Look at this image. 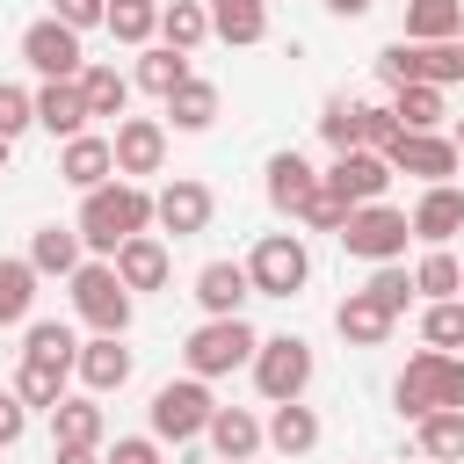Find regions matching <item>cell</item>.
Segmentation results:
<instances>
[{
	"label": "cell",
	"instance_id": "f5cc1de1",
	"mask_svg": "<svg viewBox=\"0 0 464 464\" xmlns=\"http://www.w3.org/2000/svg\"><path fill=\"white\" fill-rule=\"evenodd\" d=\"M218 464H254V457H218Z\"/></svg>",
	"mask_w": 464,
	"mask_h": 464
},
{
	"label": "cell",
	"instance_id": "f1b7e54d",
	"mask_svg": "<svg viewBox=\"0 0 464 464\" xmlns=\"http://www.w3.org/2000/svg\"><path fill=\"white\" fill-rule=\"evenodd\" d=\"M29 312H36V261L7 254L0 261V326H29Z\"/></svg>",
	"mask_w": 464,
	"mask_h": 464
},
{
	"label": "cell",
	"instance_id": "44dd1931",
	"mask_svg": "<svg viewBox=\"0 0 464 464\" xmlns=\"http://www.w3.org/2000/svg\"><path fill=\"white\" fill-rule=\"evenodd\" d=\"M102 435H109V413L94 406V392L51 406V450H102Z\"/></svg>",
	"mask_w": 464,
	"mask_h": 464
},
{
	"label": "cell",
	"instance_id": "9a60e30c",
	"mask_svg": "<svg viewBox=\"0 0 464 464\" xmlns=\"http://www.w3.org/2000/svg\"><path fill=\"white\" fill-rule=\"evenodd\" d=\"M246 297H254L246 261H203V268H196V304H203V319H239Z\"/></svg>",
	"mask_w": 464,
	"mask_h": 464
},
{
	"label": "cell",
	"instance_id": "ba28073f",
	"mask_svg": "<svg viewBox=\"0 0 464 464\" xmlns=\"http://www.w3.org/2000/svg\"><path fill=\"white\" fill-rule=\"evenodd\" d=\"M377 72H384L392 87H406V80L450 87V80H464V44H457V36H450V44H413V36H399V44L377 51Z\"/></svg>",
	"mask_w": 464,
	"mask_h": 464
},
{
	"label": "cell",
	"instance_id": "7a4b0ae2",
	"mask_svg": "<svg viewBox=\"0 0 464 464\" xmlns=\"http://www.w3.org/2000/svg\"><path fill=\"white\" fill-rule=\"evenodd\" d=\"M392 406H399L406 420H420V413H435V406H464V355H450V348H420V355L399 370Z\"/></svg>",
	"mask_w": 464,
	"mask_h": 464
},
{
	"label": "cell",
	"instance_id": "7dc6e473",
	"mask_svg": "<svg viewBox=\"0 0 464 464\" xmlns=\"http://www.w3.org/2000/svg\"><path fill=\"white\" fill-rule=\"evenodd\" d=\"M22 428H29V399L22 392H0V450H14Z\"/></svg>",
	"mask_w": 464,
	"mask_h": 464
},
{
	"label": "cell",
	"instance_id": "d590c367",
	"mask_svg": "<svg viewBox=\"0 0 464 464\" xmlns=\"http://www.w3.org/2000/svg\"><path fill=\"white\" fill-rule=\"evenodd\" d=\"M80 94H87V116H123L130 109V80L116 65H87L80 72Z\"/></svg>",
	"mask_w": 464,
	"mask_h": 464
},
{
	"label": "cell",
	"instance_id": "9c48e42d",
	"mask_svg": "<svg viewBox=\"0 0 464 464\" xmlns=\"http://www.w3.org/2000/svg\"><path fill=\"white\" fill-rule=\"evenodd\" d=\"M254 384H261V399L268 406H283V399H304V384H312V341H297V334H268L261 348H254Z\"/></svg>",
	"mask_w": 464,
	"mask_h": 464
},
{
	"label": "cell",
	"instance_id": "db71d44e",
	"mask_svg": "<svg viewBox=\"0 0 464 464\" xmlns=\"http://www.w3.org/2000/svg\"><path fill=\"white\" fill-rule=\"evenodd\" d=\"M0 167H7V138H0Z\"/></svg>",
	"mask_w": 464,
	"mask_h": 464
},
{
	"label": "cell",
	"instance_id": "ac0fdd59",
	"mask_svg": "<svg viewBox=\"0 0 464 464\" xmlns=\"http://www.w3.org/2000/svg\"><path fill=\"white\" fill-rule=\"evenodd\" d=\"M319 181H326V174H312V160H304V152H276V160H268V181H261V188H268L276 218H297V210H304V203L319 196Z\"/></svg>",
	"mask_w": 464,
	"mask_h": 464
},
{
	"label": "cell",
	"instance_id": "c3c4849f",
	"mask_svg": "<svg viewBox=\"0 0 464 464\" xmlns=\"http://www.w3.org/2000/svg\"><path fill=\"white\" fill-rule=\"evenodd\" d=\"M109 464H160V435H116Z\"/></svg>",
	"mask_w": 464,
	"mask_h": 464
},
{
	"label": "cell",
	"instance_id": "60d3db41",
	"mask_svg": "<svg viewBox=\"0 0 464 464\" xmlns=\"http://www.w3.org/2000/svg\"><path fill=\"white\" fill-rule=\"evenodd\" d=\"M319 138H326L334 152H348V145H362V102H348V94H334V102L319 109Z\"/></svg>",
	"mask_w": 464,
	"mask_h": 464
},
{
	"label": "cell",
	"instance_id": "7bdbcfd3",
	"mask_svg": "<svg viewBox=\"0 0 464 464\" xmlns=\"http://www.w3.org/2000/svg\"><path fill=\"white\" fill-rule=\"evenodd\" d=\"M297 225H304V232H341V225H348V203H341V196L319 181V196L297 210Z\"/></svg>",
	"mask_w": 464,
	"mask_h": 464
},
{
	"label": "cell",
	"instance_id": "52a82bcc",
	"mask_svg": "<svg viewBox=\"0 0 464 464\" xmlns=\"http://www.w3.org/2000/svg\"><path fill=\"white\" fill-rule=\"evenodd\" d=\"M145 413H152V435H160V442H196V435L210 428V413H218L210 377H174V384H160Z\"/></svg>",
	"mask_w": 464,
	"mask_h": 464
},
{
	"label": "cell",
	"instance_id": "d4e9b609",
	"mask_svg": "<svg viewBox=\"0 0 464 464\" xmlns=\"http://www.w3.org/2000/svg\"><path fill=\"white\" fill-rule=\"evenodd\" d=\"M203 435H210V450H218V457H254V450L268 442V420H254L246 406H218Z\"/></svg>",
	"mask_w": 464,
	"mask_h": 464
},
{
	"label": "cell",
	"instance_id": "5b68a950",
	"mask_svg": "<svg viewBox=\"0 0 464 464\" xmlns=\"http://www.w3.org/2000/svg\"><path fill=\"white\" fill-rule=\"evenodd\" d=\"M334 239H341L355 261H370V268H377V261H399V254H406L413 218H406V210H392V203H355V210H348V225H341Z\"/></svg>",
	"mask_w": 464,
	"mask_h": 464
},
{
	"label": "cell",
	"instance_id": "7402d4cb",
	"mask_svg": "<svg viewBox=\"0 0 464 464\" xmlns=\"http://www.w3.org/2000/svg\"><path fill=\"white\" fill-rule=\"evenodd\" d=\"M36 123L51 130V138H80L94 116H87V94H80V80H44L36 87Z\"/></svg>",
	"mask_w": 464,
	"mask_h": 464
},
{
	"label": "cell",
	"instance_id": "1f68e13d",
	"mask_svg": "<svg viewBox=\"0 0 464 464\" xmlns=\"http://www.w3.org/2000/svg\"><path fill=\"white\" fill-rule=\"evenodd\" d=\"M464 29V0H406V36L413 44H450Z\"/></svg>",
	"mask_w": 464,
	"mask_h": 464
},
{
	"label": "cell",
	"instance_id": "7c38bea8",
	"mask_svg": "<svg viewBox=\"0 0 464 464\" xmlns=\"http://www.w3.org/2000/svg\"><path fill=\"white\" fill-rule=\"evenodd\" d=\"M326 188H334L348 210H355V203H384V188H392V160L370 152V145H348V152H334Z\"/></svg>",
	"mask_w": 464,
	"mask_h": 464
},
{
	"label": "cell",
	"instance_id": "8992f818",
	"mask_svg": "<svg viewBox=\"0 0 464 464\" xmlns=\"http://www.w3.org/2000/svg\"><path fill=\"white\" fill-rule=\"evenodd\" d=\"M246 276H254V297H297L312 283V254L297 232H261L246 254Z\"/></svg>",
	"mask_w": 464,
	"mask_h": 464
},
{
	"label": "cell",
	"instance_id": "4316f807",
	"mask_svg": "<svg viewBox=\"0 0 464 464\" xmlns=\"http://www.w3.org/2000/svg\"><path fill=\"white\" fill-rule=\"evenodd\" d=\"M413 435H420V457H428V464H464V406H435V413H420Z\"/></svg>",
	"mask_w": 464,
	"mask_h": 464
},
{
	"label": "cell",
	"instance_id": "11a10c76",
	"mask_svg": "<svg viewBox=\"0 0 464 464\" xmlns=\"http://www.w3.org/2000/svg\"><path fill=\"white\" fill-rule=\"evenodd\" d=\"M457 44H464V29H457Z\"/></svg>",
	"mask_w": 464,
	"mask_h": 464
},
{
	"label": "cell",
	"instance_id": "4fadbf2b",
	"mask_svg": "<svg viewBox=\"0 0 464 464\" xmlns=\"http://www.w3.org/2000/svg\"><path fill=\"white\" fill-rule=\"evenodd\" d=\"M210 210H218V196H210L203 181H188V174H174V181L152 196V225H160L167 239H196V232H210Z\"/></svg>",
	"mask_w": 464,
	"mask_h": 464
},
{
	"label": "cell",
	"instance_id": "ffe728a7",
	"mask_svg": "<svg viewBox=\"0 0 464 464\" xmlns=\"http://www.w3.org/2000/svg\"><path fill=\"white\" fill-rule=\"evenodd\" d=\"M109 174H116V145H109V138H94V130L65 138V152H58V181H72V188L87 196V188H102Z\"/></svg>",
	"mask_w": 464,
	"mask_h": 464
},
{
	"label": "cell",
	"instance_id": "b9f144b4",
	"mask_svg": "<svg viewBox=\"0 0 464 464\" xmlns=\"http://www.w3.org/2000/svg\"><path fill=\"white\" fill-rule=\"evenodd\" d=\"M362 290H370V297H377L384 312H406V297H420V290H413V276H406L399 261H377V276H370Z\"/></svg>",
	"mask_w": 464,
	"mask_h": 464
},
{
	"label": "cell",
	"instance_id": "cb8c5ba5",
	"mask_svg": "<svg viewBox=\"0 0 464 464\" xmlns=\"http://www.w3.org/2000/svg\"><path fill=\"white\" fill-rule=\"evenodd\" d=\"M210 36L232 51H254L268 36V0H210Z\"/></svg>",
	"mask_w": 464,
	"mask_h": 464
},
{
	"label": "cell",
	"instance_id": "d6a6232c",
	"mask_svg": "<svg viewBox=\"0 0 464 464\" xmlns=\"http://www.w3.org/2000/svg\"><path fill=\"white\" fill-rule=\"evenodd\" d=\"M181 80H188V51H174V44H145V51H138V87H145V94L167 102Z\"/></svg>",
	"mask_w": 464,
	"mask_h": 464
},
{
	"label": "cell",
	"instance_id": "484cf974",
	"mask_svg": "<svg viewBox=\"0 0 464 464\" xmlns=\"http://www.w3.org/2000/svg\"><path fill=\"white\" fill-rule=\"evenodd\" d=\"M268 450H283V457H312V450H319V413H312L304 399H283V406L268 413Z\"/></svg>",
	"mask_w": 464,
	"mask_h": 464
},
{
	"label": "cell",
	"instance_id": "603a6c76",
	"mask_svg": "<svg viewBox=\"0 0 464 464\" xmlns=\"http://www.w3.org/2000/svg\"><path fill=\"white\" fill-rule=\"evenodd\" d=\"M109 261H116V276H123L130 290H160V283H167V268H174V261H167V239H160V232H138V239H123V246L109 254Z\"/></svg>",
	"mask_w": 464,
	"mask_h": 464
},
{
	"label": "cell",
	"instance_id": "74e56055",
	"mask_svg": "<svg viewBox=\"0 0 464 464\" xmlns=\"http://www.w3.org/2000/svg\"><path fill=\"white\" fill-rule=\"evenodd\" d=\"M116 44H152L160 36V7L152 0H109V22H102Z\"/></svg>",
	"mask_w": 464,
	"mask_h": 464
},
{
	"label": "cell",
	"instance_id": "e575fe53",
	"mask_svg": "<svg viewBox=\"0 0 464 464\" xmlns=\"http://www.w3.org/2000/svg\"><path fill=\"white\" fill-rule=\"evenodd\" d=\"M65 377H72V362H44V355H22V370H14V392L29 399V406H58L65 399Z\"/></svg>",
	"mask_w": 464,
	"mask_h": 464
},
{
	"label": "cell",
	"instance_id": "5bb4252c",
	"mask_svg": "<svg viewBox=\"0 0 464 464\" xmlns=\"http://www.w3.org/2000/svg\"><path fill=\"white\" fill-rule=\"evenodd\" d=\"M116 174L138 181V174H160L167 167V123L160 116H116Z\"/></svg>",
	"mask_w": 464,
	"mask_h": 464
},
{
	"label": "cell",
	"instance_id": "ab89813d",
	"mask_svg": "<svg viewBox=\"0 0 464 464\" xmlns=\"http://www.w3.org/2000/svg\"><path fill=\"white\" fill-rule=\"evenodd\" d=\"M420 341L457 355V348H464V297H435V304L420 312Z\"/></svg>",
	"mask_w": 464,
	"mask_h": 464
},
{
	"label": "cell",
	"instance_id": "9f6ffc18",
	"mask_svg": "<svg viewBox=\"0 0 464 464\" xmlns=\"http://www.w3.org/2000/svg\"><path fill=\"white\" fill-rule=\"evenodd\" d=\"M152 7H160V0H152Z\"/></svg>",
	"mask_w": 464,
	"mask_h": 464
},
{
	"label": "cell",
	"instance_id": "f907efd6",
	"mask_svg": "<svg viewBox=\"0 0 464 464\" xmlns=\"http://www.w3.org/2000/svg\"><path fill=\"white\" fill-rule=\"evenodd\" d=\"M51 464H109L102 450H51Z\"/></svg>",
	"mask_w": 464,
	"mask_h": 464
},
{
	"label": "cell",
	"instance_id": "e0dca14e",
	"mask_svg": "<svg viewBox=\"0 0 464 464\" xmlns=\"http://www.w3.org/2000/svg\"><path fill=\"white\" fill-rule=\"evenodd\" d=\"M72 377H80L94 399H102V392H123V384H130V348H123V334H94V341H80Z\"/></svg>",
	"mask_w": 464,
	"mask_h": 464
},
{
	"label": "cell",
	"instance_id": "f546056e",
	"mask_svg": "<svg viewBox=\"0 0 464 464\" xmlns=\"http://www.w3.org/2000/svg\"><path fill=\"white\" fill-rule=\"evenodd\" d=\"M160 44H174V51L210 44V7L203 0H160Z\"/></svg>",
	"mask_w": 464,
	"mask_h": 464
},
{
	"label": "cell",
	"instance_id": "30bf717a",
	"mask_svg": "<svg viewBox=\"0 0 464 464\" xmlns=\"http://www.w3.org/2000/svg\"><path fill=\"white\" fill-rule=\"evenodd\" d=\"M22 58H29L44 80H80V72H87V58H80V29L58 22V14H44V22L22 29Z\"/></svg>",
	"mask_w": 464,
	"mask_h": 464
},
{
	"label": "cell",
	"instance_id": "8fae6325",
	"mask_svg": "<svg viewBox=\"0 0 464 464\" xmlns=\"http://www.w3.org/2000/svg\"><path fill=\"white\" fill-rule=\"evenodd\" d=\"M384 160H392V174H420V181H450L464 167L457 138H442V130H399L384 145Z\"/></svg>",
	"mask_w": 464,
	"mask_h": 464
},
{
	"label": "cell",
	"instance_id": "277c9868",
	"mask_svg": "<svg viewBox=\"0 0 464 464\" xmlns=\"http://www.w3.org/2000/svg\"><path fill=\"white\" fill-rule=\"evenodd\" d=\"M254 348H261V334L246 319H203L181 341V362H188V377H232L239 362H254Z\"/></svg>",
	"mask_w": 464,
	"mask_h": 464
},
{
	"label": "cell",
	"instance_id": "d6986e66",
	"mask_svg": "<svg viewBox=\"0 0 464 464\" xmlns=\"http://www.w3.org/2000/svg\"><path fill=\"white\" fill-rule=\"evenodd\" d=\"M334 326H341V341H348V348H384V341H392V326H399V312H384L370 290H348V297L334 304Z\"/></svg>",
	"mask_w": 464,
	"mask_h": 464
},
{
	"label": "cell",
	"instance_id": "ee69618b",
	"mask_svg": "<svg viewBox=\"0 0 464 464\" xmlns=\"http://www.w3.org/2000/svg\"><path fill=\"white\" fill-rule=\"evenodd\" d=\"M29 123H36V94H22V87H7V80H0V138L14 145Z\"/></svg>",
	"mask_w": 464,
	"mask_h": 464
},
{
	"label": "cell",
	"instance_id": "816d5d0a",
	"mask_svg": "<svg viewBox=\"0 0 464 464\" xmlns=\"http://www.w3.org/2000/svg\"><path fill=\"white\" fill-rule=\"evenodd\" d=\"M450 138H457V152H464V116H457V130H450Z\"/></svg>",
	"mask_w": 464,
	"mask_h": 464
},
{
	"label": "cell",
	"instance_id": "4dcf8cb0",
	"mask_svg": "<svg viewBox=\"0 0 464 464\" xmlns=\"http://www.w3.org/2000/svg\"><path fill=\"white\" fill-rule=\"evenodd\" d=\"M392 116H399V130H442V87H428V80H406V87H392Z\"/></svg>",
	"mask_w": 464,
	"mask_h": 464
},
{
	"label": "cell",
	"instance_id": "3957f363",
	"mask_svg": "<svg viewBox=\"0 0 464 464\" xmlns=\"http://www.w3.org/2000/svg\"><path fill=\"white\" fill-rule=\"evenodd\" d=\"M72 312H80V326H94V334H130V283L116 276V261H80L72 276Z\"/></svg>",
	"mask_w": 464,
	"mask_h": 464
},
{
	"label": "cell",
	"instance_id": "836d02e7",
	"mask_svg": "<svg viewBox=\"0 0 464 464\" xmlns=\"http://www.w3.org/2000/svg\"><path fill=\"white\" fill-rule=\"evenodd\" d=\"M167 116H174V130H210V123H218V87L188 72V80L167 94Z\"/></svg>",
	"mask_w": 464,
	"mask_h": 464
},
{
	"label": "cell",
	"instance_id": "2e32d148",
	"mask_svg": "<svg viewBox=\"0 0 464 464\" xmlns=\"http://www.w3.org/2000/svg\"><path fill=\"white\" fill-rule=\"evenodd\" d=\"M406 218H413V239L450 246V239L464 232V188H457V181H428V188H420V203H413Z\"/></svg>",
	"mask_w": 464,
	"mask_h": 464
},
{
	"label": "cell",
	"instance_id": "681fc988",
	"mask_svg": "<svg viewBox=\"0 0 464 464\" xmlns=\"http://www.w3.org/2000/svg\"><path fill=\"white\" fill-rule=\"evenodd\" d=\"M319 7H326V14H341V22H362L377 0H319Z\"/></svg>",
	"mask_w": 464,
	"mask_h": 464
},
{
	"label": "cell",
	"instance_id": "8d00e7d4",
	"mask_svg": "<svg viewBox=\"0 0 464 464\" xmlns=\"http://www.w3.org/2000/svg\"><path fill=\"white\" fill-rule=\"evenodd\" d=\"M413 290H420L428 304H435V297H457V290H464V261H457L450 246H428L420 268H413Z\"/></svg>",
	"mask_w": 464,
	"mask_h": 464
},
{
	"label": "cell",
	"instance_id": "f35d334b",
	"mask_svg": "<svg viewBox=\"0 0 464 464\" xmlns=\"http://www.w3.org/2000/svg\"><path fill=\"white\" fill-rule=\"evenodd\" d=\"M22 355H44V362H80V341H72V326H65V319H29Z\"/></svg>",
	"mask_w": 464,
	"mask_h": 464
},
{
	"label": "cell",
	"instance_id": "83f0119b",
	"mask_svg": "<svg viewBox=\"0 0 464 464\" xmlns=\"http://www.w3.org/2000/svg\"><path fill=\"white\" fill-rule=\"evenodd\" d=\"M80 254H87L80 225H44V232L29 239V261H36V276H72V268H80Z\"/></svg>",
	"mask_w": 464,
	"mask_h": 464
},
{
	"label": "cell",
	"instance_id": "bcb514c9",
	"mask_svg": "<svg viewBox=\"0 0 464 464\" xmlns=\"http://www.w3.org/2000/svg\"><path fill=\"white\" fill-rule=\"evenodd\" d=\"M51 14H58V22H72V29L87 36V29H102V22H109V0H51Z\"/></svg>",
	"mask_w": 464,
	"mask_h": 464
},
{
	"label": "cell",
	"instance_id": "6da1fadb",
	"mask_svg": "<svg viewBox=\"0 0 464 464\" xmlns=\"http://www.w3.org/2000/svg\"><path fill=\"white\" fill-rule=\"evenodd\" d=\"M80 239H87V254H116L123 239H138L145 225H152V196H145V181H102V188H87L80 196Z\"/></svg>",
	"mask_w": 464,
	"mask_h": 464
},
{
	"label": "cell",
	"instance_id": "6f0895ef",
	"mask_svg": "<svg viewBox=\"0 0 464 464\" xmlns=\"http://www.w3.org/2000/svg\"><path fill=\"white\" fill-rule=\"evenodd\" d=\"M457 297H464V290H457Z\"/></svg>",
	"mask_w": 464,
	"mask_h": 464
},
{
	"label": "cell",
	"instance_id": "f6af8a7d",
	"mask_svg": "<svg viewBox=\"0 0 464 464\" xmlns=\"http://www.w3.org/2000/svg\"><path fill=\"white\" fill-rule=\"evenodd\" d=\"M392 138H399V116H392L384 102H362V145H370V152H384Z\"/></svg>",
	"mask_w": 464,
	"mask_h": 464
}]
</instances>
